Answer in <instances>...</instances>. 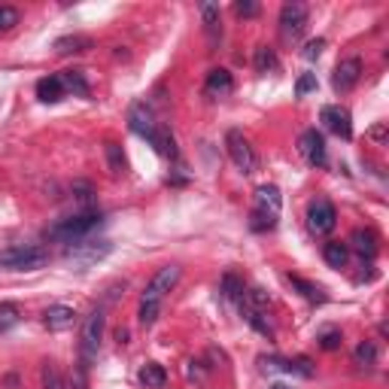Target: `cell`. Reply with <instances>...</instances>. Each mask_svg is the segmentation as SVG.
I'll use <instances>...</instances> for the list:
<instances>
[{
  "label": "cell",
  "mask_w": 389,
  "mask_h": 389,
  "mask_svg": "<svg viewBox=\"0 0 389 389\" xmlns=\"http://www.w3.org/2000/svg\"><path fill=\"white\" fill-rule=\"evenodd\" d=\"M240 311H244V319H247V323L253 326V328H259L261 335H268V338L274 335V328L265 323V319H261V313H259V311H253V307H247V304H240Z\"/></svg>",
  "instance_id": "28"
},
{
  "label": "cell",
  "mask_w": 389,
  "mask_h": 389,
  "mask_svg": "<svg viewBox=\"0 0 389 389\" xmlns=\"http://www.w3.org/2000/svg\"><path fill=\"white\" fill-rule=\"evenodd\" d=\"M335 222H338V213L328 198L311 201V207H307V228H311L313 234H331L335 232Z\"/></svg>",
  "instance_id": "8"
},
{
  "label": "cell",
  "mask_w": 389,
  "mask_h": 389,
  "mask_svg": "<svg viewBox=\"0 0 389 389\" xmlns=\"http://www.w3.org/2000/svg\"><path fill=\"white\" fill-rule=\"evenodd\" d=\"M323 49H326V40H311V43L304 46L301 55H304L307 61H313V58H319V52H323Z\"/></svg>",
  "instance_id": "36"
},
{
  "label": "cell",
  "mask_w": 389,
  "mask_h": 389,
  "mask_svg": "<svg viewBox=\"0 0 389 389\" xmlns=\"http://www.w3.org/2000/svg\"><path fill=\"white\" fill-rule=\"evenodd\" d=\"M234 91V76L225 71V67H216L207 73V83H204V95L207 98H225Z\"/></svg>",
  "instance_id": "13"
},
{
  "label": "cell",
  "mask_w": 389,
  "mask_h": 389,
  "mask_svg": "<svg viewBox=\"0 0 389 389\" xmlns=\"http://www.w3.org/2000/svg\"><path fill=\"white\" fill-rule=\"evenodd\" d=\"M383 134H386V128H383V125H377V128L371 131V137H374V140H383Z\"/></svg>",
  "instance_id": "38"
},
{
  "label": "cell",
  "mask_w": 389,
  "mask_h": 389,
  "mask_svg": "<svg viewBox=\"0 0 389 389\" xmlns=\"http://www.w3.org/2000/svg\"><path fill=\"white\" fill-rule=\"evenodd\" d=\"M100 338H104V311H91L83 323V335H79V353H83V362H91L100 350Z\"/></svg>",
  "instance_id": "5"
},
{
  "label": "cell",
  "mask_w": 389,
  "mask_h": 389,
  "mask_svg": "<svg viewBox=\"0 0 389 389\" xmlns=\"http://www.w3.org/2000/svg\"><path fill=\"white\" fill-rule=\"evenodd\" d=\"M307 28V6L299 4V0H292V4H283L280 9V33L286 43H295L304 33Z\"/></svg>",
  "instance_id": "7"
},
{
  "label": "cell",
  "mask_w": 389,
  "mask_h": 389,
  "mask_svg": "<svg viewBox=\"0 0 389 389\" xmlns=\"http://www.w3.org/2000/svg\"><path fill=\"white\" fill-rule=\"evenodd\" d=\"M353 359H356L359 368H371V365L377 362V347H374V341H362V344L356 347V353H353Z\"/></svg>",
  "instance_id": "24"
},
{
  "label": "cell",
  "mask_w": 389,
  "mask_h": 389,
  "mask_svg": "<svg viewBox=\"0 0 389 389\" xmlns=\"http://www.w3.org/2000/svg\"><path fill=\"white\" fill-rule=\"evenodd\" d=\"M100 222H104V216H100L98 210H83L76 216H67V219H58L52 228H46V237L52 240H61V244H79V240H85L95 228H100Z\"/></svg>",
  "instance_id": "2"
},
{
  "label": "cell",
  "mask_w": 389,
  "mask_h": 389,
  "mask_svg": "<svg viewBox=\"0 0 389 389\" xmlns=\"http://www.w3.org/2000/svg\"><path fill=\"white\" fill-rule=\"evenodd\" d=\"M150 143L155 146V152H158V155H165V158H177V140H174V134H170V128H165V125H158L155 134L150 137Z\"/></svg>",
  "instance_id": "18"
},
{
  "label": "cell",
  "mask_w": 389,
  "mask_h": 389,
  "mask_svg": "<svg viewBox=\"0 0 389 389\" xmlns=\"http://www.w3.org/2000/svg\"><path fill=\"white\" fill-rule=\"evenodd\" d=\"M289 283L304 295L307 301H326V295H323V289H319V286L307 283V280H301V277H292V274H289Z\"/></svg>",
  "instance_id": "25"
},
{
  "label": "cell",
  "mask_w": 389,
  "mask_h": 389,
  "mask_svg": "<svg viewBox=\"0 0 389 389\" xmlns=\"http://www.w3.org/2000/svg\"><path fill=\"white\" fill-rule=\"evenodd\" d=\"M350 247L356 249V253L362 256V259H374L377 256V234L371 232V228H356V232L350 234Z\"/></svg>",
  "instance_id": "16"
},
{
  "label": "cell",
  "mask_w": 389,
  "mask_h": 389,
  "mask_svg": "<svg viewBox=\"0 0 389 389\" xmlns=\"http://www.w3.org/2000/svg\"><path fill=\"white\" fill-rule=\"evenodd\" d=\"M180 277H182V268L180 265L158 268V274L150 280V286H146V292H143V299H140V311H137V319H140L143 326H152L155 319H158L165 295L180 283Z\"/></svg>",
  "instance_id": "1"
},
{
  "label": "cell",
  "mask_w": 389,
  "mask_h": 389,
  "mask_svg": "<svg viewBox=\"0 0 389 389\" xmlns=\"http://www.w3.org/2000/svg\"><path fill=\"white\" fill-rule=\"evenodd\" d=\"M261 362H265V368H271V371L313 377V368H311V362H307V359H277V356H271V359H261Z\"/></svg>",
  "instance_id": "15"
},
{
  "label": "cell",
  "mask_w": 389,
  "mask_h": 389,
  "mask_svg": "<svg viewBox=\"0 0 389 389\" xmlns=\"http://www.w3.org/2000/svg\"><path fill=\"white\" fill-rule=\"evenodd\" d=\"M128 128L137 134V137H150L155 134V116H152V107L146 104V100H137V104H131V110H128Z\"/></svg>",
  "instance_id": "12"
},
{
  "label": "cell",
  "mask_w": 389,
  "mask_h": 389,
  "mask_svg": "<svg viewBox=\"0 0 389 389\" xmlns=\"http://www.w3.org/2000/svg\"><path fill=\"white\" fill-rule=\"evenodd\" d=\"M19 25V9L16 6H0V31H9Z\"/></svg>",
  "instance_id": "33"
},
{
  "label": "cell",
  "mask_w": 389,
  "mask_h": 389,
  "mask_svg": "<svg viewBox=\"0 0 389 389\" xmlns=\"http://www.w3.org/2000/svg\"><path fill=\"white\" fill-rule=\"evenodd\" d=\"M256 71L259 73H268V71H277V55L268 46H259L256 49Z\"/></svg>",
  "instance_id": "26"
},
{
  "label": "cell",
  "mask_w": 389,
  "mask_h": 389,
  "mask_svg": "<svg viewBox=\"0 0 389 389\" xmlns=\"http://www.w3.org/2000/svg\"><path fill=\"white\" fill-rule=\"evenodd\" d=\"M311 91H316V73H301L299 83H295V95L304 98V95H311Z\"/></svg>",
  "instance_id": "32"
},
{
  "label": "cell",
  "mask_w": 389,
  "mask_h": 389,
  "mask_svg": "<svg viewBox=\"0 0 389 389\" xmlns=\"http://www.w3.org/2000/svg\"><path fill=\"white\" fill-rule=\"evenodd\" d=\"M280 207H283V194L277 186H259L256 189V207H253V232H271L280 219Z\"/></svg>",
  "instance_id": "3"
},
{
  "label": "cell",
  "mask_w": 389,
  "mask_h": 389,
  "mask_svg": "<svg viewBox=\"0 0 389 389\" xmlns=\"http://www.w3.org/2000/svg\"><path fill=\"white\" fill-rule=\"evenodd\" d=\"M49 261V249L37 244H16L9 249H0V268L4 271H40Z\"/></svg>",
  "instance_id": "4"
},
{
  "label": "cell",
  "mask_w": 389,
  "mask_h": 389,
  "mask_svg": "<svg viewBox=\"0 0 389 389\" xmlns=\"http://www.w3.org/2000/svg\"><path fill=\"white\" fill-rule=\"evenodd\" d=\"M359 76H362V61L359 58H344L335 67V73H331V88H335L338 95H347V91L356 88Z\"/></svg>",
  "instance_id": "11"
},
{
  "label": "cell",
  "mask_w": 389,
  "mask_h": 389,
  "mask_svg": "<svg viewBox=\"0 0 389 389\" xmlns=\"http://www.w3.org/2000/svg\"><path fill=\"white\" fill-rule=\"evenodd\" d=\"M323 259L328 268H344L347 259H350V247L341 244V240H328V244L323 247Z\"/></svg>",
  "instance_id": "20"
},
{
  "label": "cell",
  "mask_w": 389,
  "mask_h": 389,
  "mask_svg": "<svg viewBox=\"0 0 389 389\" xmlns=\"http://www.w3.org/2000/svg\"><path fill=\"white\" fill-rule=\"evenodd\" d=\"M201 16H204V25H207V31L213 33L216 25H219V6H216V4H201Z\"/></svg>",
  "instance_id": "31"
},
{
  "label": "cell",
  "mask_w": 389,
  "mask_h": 389,
  "mask_svg": "<svg viewBox=\"0 0 389 389\" xmlns=\"http://www.w3.org/2000/svg\"><path fill=\"white\" fill-rule=\"evenodd\" d=\"M341 344H344V338H341V331L338 328H331V331H326V335L323 338H319V347H323V350H338Z\"/></svg>",
  "instance_id": "35"
},
{
  "label": "cell",
  "mask_w": 389,
  "mask_h": 389,
  "mask_svg": "<svg viewBox=\"0 0 389 389\" xmlns=\"http://www.w3.org/2000/svg\"><path fill=\"white\" fill-rule=\"evenodd\" d=\"M222 292H225V299H244V283H240L234 274H225V277H222Z\"/></svg>",
  "instance_id": "30"
},
{
  "label": "cell",
  "mask_w": 389,
  "mask_h": 389,
  "mask_svg": "<svg viewBox=\"0 0 389 389\" xmlns=\"http://www.w3.org/2000/svg\"><path fill=\"white\" fill-rule=\"evenodd\" d=\"M73 307H67V304H52V307H46V313H43V326L49 328V331H64V328H71L73 326Z\"/></svg>",
  "instance_id": "14"
},
{
  "label": "cell",
  "mask_w": 389,
  "mask_h": 389,
  "mask_svg": "<svg viewBox=\"0 0 389 389\" xmlns=\"http://www.w3.org/2000/svg\"><path fill=\"white\" fill-rule=\"evenodd\" d=\"M85 368H88V362H79V365H76V374H73V386H76V389H88Z\"/></svg>",
  "instance_id": "37"
},
{
  "label": "cell",
  "mask_w": 389,
  "mask_h": 389,
  "mask_svg": "<svg viewBox=\"0 0 389 389\" xmlns=\"http://www.w3.org/2000/svg\"><path fill=\"white\" fill-rule=\"evenodd\" d=\"M61 83H64V91H73V95H79V98H88V95H91V88H88V83H85L83 71H67V73L61 76Z\"/></svg>",
  "instance_id": "22"
},
{
  "label": "cell",
  "mask_w": 389,
  "mask_h": 389,
  "mask_svg": "<svg viewBox=\"0 0 389 389\" xmlns=\"http://www.w3.org/2000/svg\"><path fill=\"white\" fill-rule=\"evenodd\" d=\"M299 152H301V158L311 167H323L326 165V137L319 134L316 128H307V131H301V137H299Z\"/></svg>",
  "instance_id": "9"
},
{
  "label": "cell",
  "mask_w": 389,
  "mask_h": 389,
  "mask_svg": "<svg viewBox=\"0 0 389 389\" xmlns=\"http://www.w3.org/2000/svg\"><path fill=\"white\" fill-rule=\"evenodd\" d=\"M225 146H228V155H232V162L244 170V174H253L256 165H259V158L253 152V146H249V140L244 137V131H237L232 128L225 134Z\"/></svg>",
  "instance_id": "6"
},
{
  "label": "cell",
  "mask_w": 389,
  "mask_h": 389,
  "mask_svg": "<svg viewBox=\"0 0 389 389\" xmlns=\"http://www.w3.org/2000/svg\"><path fill=\"white\" fill-rule=\"evenodd\" d=\"M234 16H240V19L259 16V4H256V0H237V4H234Z\"/></svg>",
  "instance_id": "34"
},
{
  "label": "cell",
  "mask_w": 389,
  "mask_h": 389,
  "mask_svg": "<svg viewBox=\"0 0 389 389\" xmlns=\"http://www.w3.org/2000/svg\"><path fill=\"white\" fill-rule=\"evenodd\" d=\"M43 389H64L61 374H58V368H55L52 362L43 365Z\"/></svg>",
  "instance_id": "29"
},
{
  "label": "cell",
  "mask_w": 389,
  "mask_h": 389,
  "mask_svg": "<svg viewBox=\"0 0 389 389\" xmlns=\"http://www.w3.org/2000/svg\"><path fill=\"white\" fill-rule=\"evenodd\" d=\"M319 122H323L335 137H341V140H350V137H353V119H350V110L347 107H338V104L323 107V113H319Z\"/></svg>",
  "instance_id": "10"
},
{
  "label": "cell",
  "mask_w": 389,
  "mask_h": 389,
  "mask_svg": "<svg viewBox=\"0 0 389 389\" xmlns=\"http://www.w3.org/2000/svg\"><path fill=\"white\" fill-rule=\"evenodd\" d=\"M104 152H107V167L113 177H125V170H128V158H125L122 146L116 140H107L104 143Z\"/></svg>",
  "instance_id": "19"
},
{
  "label": "cell",
  "mask_w": 389,
  "mask_h": 389,
  "mask_svg": "<svg viewBox=\"0 0 389 389\" xmlns=\"http://www.w3.org/2000/svg\"><path fill=\"white\" fill-rule=\"evenodd\" d=\"M85 49H91V40L88 37H61L58 43H55V52H61V55H67V52H85Z\"/></svg>",
  "instance_id": "23"
},
{
  "label": "cell",
  "mask_w": 389,
  "mask_h": 389,
  "mask_svg": "<svg viewBox=\"0 0 389 389\" xmlns=\"http://www.w3.org/2000/svg\"><path fill=\"white\" fill-rule=\"evenodd\" d=\"M19 319H21V313H19V307L13 301L0 304V331H9L13 326H19Z\"/></svg>",
  "instance_id": "27"
},
{
  "label": "cell",
  "mask_w": 389,
  "mask_h": 389,
  "mask_svg": "<svg viewBox=\"0 0 389 389\" xmlns=\"http://www.w3.org/2000/svg\"><path fill=\"white\" fill-rule=\"evenodd\" d=\"M37 98L43 100V104H58V100L64 98L61 76H43L40 83H37Z\"/></svg>",
  "instance_id": "17"
},
{
  "label": "cell",
  "mask_w": 389,
  "mask_h": 389,
  "mask_svg": "<svg viewBox=\"0 0 389 389\" xmlns=\"http://www.w3.org/2000/svg\"><path fill=\"white\" fill-rule=\"evenodd\" d=\"M137 377H140V383H143L146 389H162V386L167 383V371H165L158 362H146Z\"/></svg>",
  "instance_id": "21"
}]
</instances>
